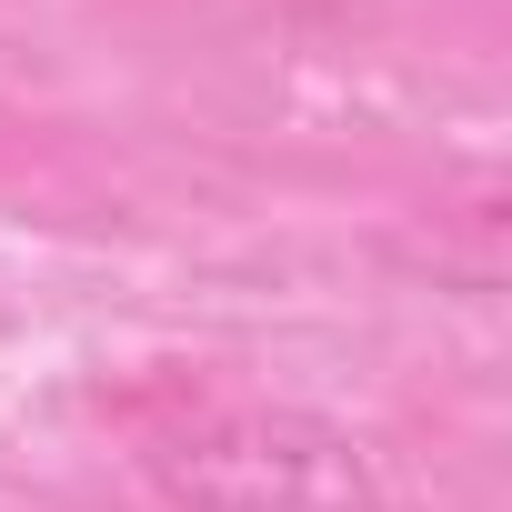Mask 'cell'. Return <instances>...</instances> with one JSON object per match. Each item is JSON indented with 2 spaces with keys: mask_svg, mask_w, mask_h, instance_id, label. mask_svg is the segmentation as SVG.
Wrapping results in <instances>:
<instances>
[{
  "mask_svg": "<svg viewBox=\"0 0 512 512\" xmlns=\"http://www.w3.org/2000/svg\"><path fill=\"white\" fill-rule=\"evenodd\" d=\"M151 482L181 512H382V462L292 402H211L151 432Z\"/></svg>",
  "mask_w": 512,
  "mask_h": 512,
  "instance_id": "1",
  "label": "cell"
}]
</instances>
